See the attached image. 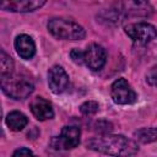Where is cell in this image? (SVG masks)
<instances>
[{
	"label": "cell",
	"mask_w": 157,
	"mask_h": 157,
	"mask_svg": "<svg viewBox=\"0 0 157 157\" xmlns=\"http://www.w3.org/2000/svg\"><path fill=\"white\" fill-rule=\"evenodd\" d=\"M99 104L96 101H87L80 105V112L83 115H93L98 112Z\"/></svg>",
	"instance_id": "16"
},
{
	"label": "cell",
	"mask_w": 157,
	"mask_h": 157,
	"mask_svg": "<svg viewBox=\"0 0 157 157\" xmlns=\"http://www.w3.org/2000/svg\"><path fill=\"white\" fill-rule=\"evenodd\" d=\"M107 61L105 49L96 43L90 44L85 50V64L93 71L101 70Z\"/></svg>",
	"instance_id": "7"
},
{
	"label": "cell",
	"mask_w": 157,
	"mask_h": 157,
	"mask_svg": "<svg viewBox=\"0 0 157 157\" xmlns=\"http://www.w3.org/2000/svg\"><path fill=\"white\" fill-rule=\"evenodd\" d=\"M15 49L22 59H32L36 54V44L28 34H20L15 39Z\"/></svg>",
	"instance_id": "12"
},
{
	"label": "cell",
	"mask_w": 157,
	"mask_h": 157,
	"mask_svg": "<svg viewBox=\"0 0 157 157\" xmlns=\"http://www.w3.org/2000/svg\"><path fill=\"white\" fill-rule=\"evenodd\" d=\"M146 82L152 87H157V64L151 66L147 70V72H146Z\"/></svg>",
	"instance_id": "17"
},
{
	"label": "cell",
	"mask_w": 157,
	"mask_h": 157,
	"mask_svg": "<svg viewBox=\"0 0 157 157\" xmlns=\"http://www.w3.org/2000/svg\"><path fill=\"white\" fill-rule=\"evenodd\" d=\"M12 157H36V155L29 150V148H26V147H21L18 150H16L12 155Z\"/></svg>",
	"instance_id": "19"
},
{
	"label": "cell",
	"mask_w": 157,
	"mask_h": 157,
	"mask_svg": "<svg viewBox=\"0 0 157 157\" xmlns=\"http://www.w3.org/2000/svg\"><path fill=\"white\" fill-rule=\"evenodd\" d=\"M0 86L6 96L17 101L27 98L34 90L32 80L22 74H10L1 77Z\"/></svg>",
	"instance_id": "3"
},
{
	"label": "cell",
	"mask_w": 157,
	"mask_h": 157,
	"mask_svg": "<svg viewBox=\"0 0 157 157\" xmlns=\"http://www.w3.org/2000/svg\"><path fill=\"white\" fill-rule=\"evenodd\" d=\"M48 31L58 39L64 40H81L86 37L85 28L77 22L64 18V17H53L48 21Z\"/></svg>",
	"instance_id": "2"
},
{
	"label": "cell",
	"mask_w": 157,
	"mask_h": 157,
	"mask_svg": "<svg viewBox=\"0 0 157 157\" xmlns=\"http://www.w3.org/2000/svg\"><path fill=\"white\" fill-rule=\"evenodd\" d=\"M112 99L117 104H131L137 99L136 92L131 88L130 83L125 78H118L112 83L110 87Z\"/></svg>",
	"instance_id": "5"
},
{
	"label": "cell",
	"mask_w": 157,
	"mask_h": 157,
	"mask_svg": "<svg viewBox=\"0 0 157 157\" xmlns=\"http://www.w3.org/2000/svg\"><path fill=\"white\" fill-rule=\"evenodd\" d=\"M70 58L72 59V61H74L75 64L81 65L82 63H85V52H82V50H80V49H77V48H75V49H72V50L70 52Z\"/></svg>",
	"instance_id": "18"
},
{
	"label": "cell",
	"mask_w": 157,
	"mask_h": 157,
	"mask_svg": "<svg viewBox=\"0 0 157 157\" xmlns=\"http://www.w3.org/2000/svg\"><path fill=\"white\" fill-rule=\"evenodd\" d=\"M125 33L137 44H147L157 37V29L147 22L130 23L125 26Z\"/></svg>",
	"instance_id": "4"
},
{
	"label": "cell",
	"mask_w": 157,
	"mask_h": 157,
	"mask_svg": "<svg viewBox=\"0 0 157 157\" xmlns=\"http://www.w3.org/2000/svg\"><path fill=\"white\" fill-rule=\"evenodd\" d=\"M48 85L53 93L60 94L69 86V75L60 65H54L48 72Z\"/></svg>",
	"instance_id": "6"
},
{
	"label": "cell",
	"mask_w": 157,
	"mask_h": 157,
	"mask_svg": "<svg viewBox=\"0 0 157 157\" xmlns=\"http://www.w3.org/2000/svg\"><path fill=\"white\" fill-rule=\"evenodd\" d=\"M137 141L142 144H150L157 140V128H141L134 132Z\"/></svg>",
	"instance_id": "14"
},
{
	"label": "cell",
	"mask_w": 157,
	"mask_h": 157,
	"mask_svg": "<svg viewBox=\"0 0 157 157\" xmlns=\"http://www.w3.org/2000/svg\"><path fill=\"white\" fill-rule=\"evenodd\" d=\"M117 9L123 16H150L152 12V6L146 1H125L120 2Z\"/></svg>",
	"instance_id": "10"
},
{
	"label": "cell",
	"mask_w": 157,
	"mask_h": 157,
	"mask_svg": "<svg viewBox=\"0 0 157 157\" xmlns=\"http://www.w3.org/2000/svg\"><path fill=\"white\" fill-rule=\"evenodd\" d=\"M6 125L12 130V131H21L23 130V128H26V125L28 124V119L27 117L18 112V110H13L10 112L6 115Z\"/></svg>",
	"instance_id": "13"
},
{
	"label": "cell",
	"mask_w": 157,
	"mask_h": 157,
	"mask_svg": "<svg viewBox=\"0 0 157 157\" xmlns=\"http://www.w3.org/2000/svg\"><path fill=\"white\" fill-rule=\"evenodd\" d=\"M13 70V60L12 58L4 50H0V76H7L10 74H12Z\"/></svg>",
	"instance_id": "15"
},
{
	"label": "cell",
	"mask_w": 157,
	"mask_h": 157,
	"mask_svg": "<svg viewBox=\"0 0 157 157\" xmlns=\"http://www.w3.org/2000/svg\"><path fill=\"white\" fill-rule=\"evenodd\" d=\"M45 4L44 0H15V1H4L0 4V7L5 11L11 12H32L40 9Z\"/></svg>",
	"instance_id": "9"
},
{
	"label": "cell",
	"mask_w": 157,
	"mask_h": 157,
	"mask_svg": "<svg viewBox=\"0 0 157 157\" xmlns=\"http://www.w3.org/2000/svg\"><path fill=\"white\" fill-rule=\"evenodd\" d=\"M80 136H81V130L78 126H74V125L64 126L61 129L60 136L56 139L58 148H64V150L75 148L80 144Z\"/></svg>",
	"instance_id": "8"
},
{
	"label": "cell",
	"mask_w": 157,
	"mask_h": 157,
	"mask_svg": "<svg viewBox=\"0 0 157 157\" xmlns=\"http://www.w3.org/2000/svg\"><path fill=\"white\" fill-rule=\"evenodd\" d=\"M29 108H31L32 114L36 117V119H38L40 121L52 119L54 117V110H53L52 103L43 97L33 98L29 104Z\"/></svg>",
	"instance_id": "11"
},
{
	"label": "cell",
	"mask_w": 157,
	"mask_h": 157,
	"mask_svg": "<svg viewBox=\"0 0 157 157\" xmlns=\"http://www.w3.org/2000/svg\"><path fill=\"white\" fill-rule=\"evenodd\" d=\"M86 147L114 157H130L136 155L139 151V146L134 140L124 135L110 134H102L90 139L86 142Z\"/></svg>",
	"instance_id": "1"
}]
</instances>
